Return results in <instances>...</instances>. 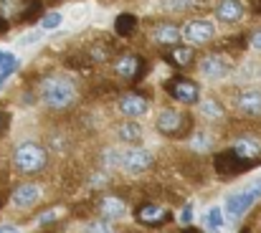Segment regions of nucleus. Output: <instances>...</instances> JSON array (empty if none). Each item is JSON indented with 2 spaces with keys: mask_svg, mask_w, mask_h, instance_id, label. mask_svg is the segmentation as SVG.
<instances>
[{
  "mask_svg": "<svg viewBox=\"0 0 261 233\" xmlns=\"http://www.w3.org/2000/svg\"><path fill=\"white\" fill-rule=\"evenodd\" d=\"M38 99L48 109H66L76 99V86L74 81L64 74H48L38 84Z\"/></svg>",
  "mask_w": 261,
  "mask_h": 233,
  "instance_id": "1",
  "label": "nucleus"
},
{
  "mask_svg": "<svg viewBox=\"0 0 261 233\" xmlns=\"http://www.w3.org/2000/svg\"><path fill=\"white\" fill-rule=\"evenodd\" d=\"M46 165H48V150L33 140H25L13 150V170L18 175H38L46 170Z\"/></svg>",
  "mask_w": 261,
  "mask_h": 233,
  "instance_id": "2",
  "label": "nucleus"
},
{
  "mask_svg": "<svg viewBox=\"0 0 261 233\" xmlns=\"http://www.w3.org/2000/svg\"><path fill=\"white\" fill-rule=\"evenodd\" d=\"M155 130L168 140H185L193 135V117L180 109H163L155 119Z\"/></svg>",
  "mask_w": 261,
  "mask_h": 233,
  "instance_id": "3",
  "label": "nucleus"
},
{
  "mask_svg": "<svg viewBox=\"0 0 261 233\" xmlns=\"http://www.w3.org/2000/svg\"><path fill=\"white\" fill-rule=\"evenodd\" d=\"M256 200H261V177L259 180H251L244 190L228 195V198H226V208H223V213L228 216V221H239L241 216H246V213L254 208Z\"/></svg>",
  "mask_w": 261,
  "mask_h": 233,
  "instance_id": "4",
  "label": "nucleus"
},
{
  "mask_svg": "<svg viewBox=\"0 0 261 233\" xmlns=\"http://www.w3.org/2000/svg\"><path fill=\"white\" fill-rule=\"evenodd\" d=\"M254 165H256V162L244 160L241 155H236L231 147H228V150H221V152L213 155V170H216V175L223 177V180H231V177H236V175L251 170Z\"/></svg>",
  "mask_w": 261,
  "mask_h": 233,
  "instance_id": "5",
  "label": "nucleus"
},
{
  "mask_svg": "<svg viewBox=\"0 0 261 233\" xmlns=\"http://www.w3.org/2000/svg\"><path fill=\"white\" fill-rule=\"evenodd\" d=\"M165 94L173 101L182 104V107H193V104L200 101V86H198V81H193V79H188V76H173L170 81H165Z\"/></svg>",
  "mask_w": 261,
  "mask_h": 233,
  "instance_id": "6",
  "label": "nucleus"
},
{
  "mask_svg": "<svg viewBox=\"0 0 261 233\" xmlns=\"http://www.w3.org/2000/svg\"><path fill=\"white\" fill-rule=\"evenodd\" d=\"M135 221L145 228H160V226H168L173 221V213H170V208H165L160 203L145 200L135 208Z\"/></svg>",
  "mask_w": 261,
  "mask_h": 233,
  "instance_id": "7",
  "label": "nucleus"
},
{
  "mask_svg": "<svg viewBox=\"0 0 261 233\" xmlns=\"http://www.w3.org/2000/svg\"><path fill=\"white\" fill-rule=\"evenodd\" d=\"M114 74L124 81H132V84H140L145 74H147V64L142 56L137 54H122L117 61H114Z\"/></svg>",
  "mask_w": 261,
  "mask_h": 233,
  "instance_id": "8",
  "label": "nucleus"
},
{
  "mask_svg": "<svg viewBox=\"0 0 261 233\" xmlns=\"http://www.w3.org/2000/svg\"><path fill=\"white\" fill-rule=\"evenodd\" d=\"M155 162V157L150 150H142V147H135V150H127L122 152V165L119 170H124L127 175H142L145 170H150Z\"/></svg>",
  "mask_w": 261,
  "mask_h": 233,
  "instance_id": "9",
  "label": "nucleus"
},
{
  "mask_svg": "<svg viewBox=\"0 0 261 233\" xmlns=\"http://www.w3.org/2000/svg\"><path fill=\"white\" fill-rule=\"evenodd\" d=\"M96 213H99V218H107V221H122V218H127L129 208H127V200H122L119 195L104 193L96 200Z\"/></svg>",
  "mask_w": 261,
  "mask_h": 233,
  "instance_id": "10",
  "label": "nucleus"
},
{
  "mask_svg": "<svg viewBox=\"0 0 261 233\" xmlns=\"http://www.w3.org/2000/svg\"><path fill=\"white\" fill-rule=\"evenodd\" d=\"M213 36H216V25H213L211 20H205V18L188 20V23H185V28H182V38H185V41H190V43H195V46L213 41Z\"/></svg>",
  "mask_w": 261,
  "mask_h": 233,
  "instance_id": "11",
  "label": "nucleus"
},
{
  "mask_svg": "<svg viewBox=\"0 0 261 233\" xmlns=\"http://www.w3.org/2000/svg\"><path fill=\"white\" fill-rule=\"evenodd\" d=\"M117 109H119V114H124L127 119H137V117L147 114L150 101H147L142 94H137V91H127V94H122V96H119Z\"/></svg>",
  "mask_w": 261,
  "mask_h": 233,
  "instance_id": "12",
  "label": "nucleus"
},
{
  "mask_svg": "<svg viewBox=\"0 0 261 233\" xmlns=\"http://www.w3.org/2000/svg\"><path fill=\"white\" fill-rule=\"evenodd\" d=\"M198 69H200V74L205 79H213L216 81V79H223L231 74V61L223 54H208V56L200 59Z\"/></svg>",
  "mask_w": 261,
  "mask_h": 233,
  "instance_id": "13",
  "label": "nucleus"
},
{
  "mask_svg": "<svg viewBox=\"0 0 261 233\" xmlns=\"http://www.w3.org/2000/svg\"><path fill=\"white\" fill-rule=\"evenodd\" d=\"M10 200H13V205H15V208L28 211V208H33V205L41 200V188H38V185H33V183H20V185H15V188H13Z\"/></svg>",
  "mask_w": 261,
  "mask_h": 233,
  "instance_id": "14",
  "label": "nucleus"
},
{
  "mask_svg": "<svg viewBox=\"0 0 261 233\" xmlns=\"http://www.w3.org/2000/svg\"><path fill=\"white\" fill-rule=\"evenodd\" d=\"M236 112L241 117H261V91L259 89H244L236 96Z\"/></svg>",
  "mask_w": 261,
  "mask_h": 233,
  "instance_id": "15",
  "label": "nucleus"
},
{
  "mask_svg": "<svg viewBox=\"0 0 261 233\" xmlns=\"http://www.w3.org/2000/svg\"><path fill=\"white\" fill-rule=\"evenodd\" d=\"M231 150H233L236 155H241L244 160L259 162V157H261V140H259V137H254V135H241V137H236V140H233Z\"/></svg>",
  "mask_w": 261,
  "mask_h": 233,
  "instance_id": "16",
  "label": "nucleus"
},
{
  "mask_svg": "<svg viewBox=\"0 0 261 233\" xmlns=\"http://www.w3.org/2000/svg\"><path fill=\"white\" fill-rule=\"evenodd\" d=\"M246 13V5L241 0H221L216 5V18L221 23H239Z\"/></svg>",
  "mask_w": 261,
  "mask_h": 233,
  "instance_id": "17",
  "label": "nucleus"
},
{
  "mask_svg": "<svg viewBox=\"0 0 261 233\" xmlns=\"http://www.w3.org/2000/svg\"><path fill=\"white\" fill-rule=\"evenodd\" d=\"M165 61L175 66V69H188V66H193V61H195V48L193 46H173L168 54H165Z\"/></svg>",
  "mask_w": 261,
  "mask_h": 233,
  "instance_id": "18",
  "label": "nucleus"
},
{
  "mask_svg": "<svg viewBox=\"0 0 261 233\" xmlns=\"http://www.w3.org/2000/svg\"><path fill=\"white\" fill-rule=\"evenodd\" d=\"M155 41L160 43V46H177L180 43V38H182V28H177L175 23H160L158 28H155Z\"/></svg>",
  "mask_w": 261,
  "mask_h": 233,
  "instance_id": "19",
  "label": "nucleus"
},
{
  "mask_svg": "<svg viewBox=\"0 0 261 233\" xmlns=\"http://www.w3.org/2000/svg\"><path fill=\"white\" fill-rule=\"evenodd\" d=\"M137 25H140V20H137L135 13H119L114 18V33L119 38H132L137 33Z\"/></svg>",
  "mask_w": 261,
  "mask_h": 233,
  "instance_id": "20",
  "label": "nucleus"
},
{
  "mask_svg": "<svg viewBox=\"0 0 261 233\" xmlns=\"http://www.w3.org/2000/svg\"><path fill=\"white\" fill-rule=\"evenodd\" d=\"M117 137H119V142H124V145H140L142 137H145V130H142L137 122H124V124H119Z\"/></svg>",
  "mask_w": 261,
  "mask_h": 233,
  "instance_id": "21",
  "label": "nucleus"
},
{
  "mask_svg": "<svg viewBox=\"0 0 261 233\" xmlns=\"http://www.w3.org/2000/svg\"><path fill=\"white\" fill-rule=\"evenodd\" d=\"M213 145H216V142H213V135H211V132H193L190 140H188V147H190V152H195V155L211 152Z\"/></svg>",
  "mask_w": 261,
  "mask_h": 233,
  "instance_id": "22",
  "label": "nucleus"
},
{
  "mask_svg": "<svg viewBox=\"0 0 261 233\" xmlns=\"http://www.w3.org/2000/svg\"><path fill=\"white\" fill-rule=\"evenodd\" d=\"M198 104H200V114H203L205 119H223V117H226V107H223L218 99H213V96H205V99H200Z\"/></svg>",
  "mask_w": 261,
  "mask_h": 233,
  "instance_id": "23",
  "label": "nucleus"
},
{
  "mask_svg": "<svg viewBox=\"0 0 261 233\" xmlns=\"http://www.w3.org/2000/svg\"><path fill=\"white\" fill-rule=\"evenodd\" d=\"M18 69H20V61H18L10 51H0V81L5 84Z\"/></svg>",
  "mask_w": 261,
  "mask_h": 233,
  "instance_id": "24",
  "label": "nucleus"
},
{
  "mask_svg": "<svg viewBox=\"0 0 261 233\" xmlns=\"http://www.w3.org/2000/svg\"><path fill=\"white\" fill-rule=\"evenodd\" d=\"M43 18V3L41 0H31L25 5V10H20V20L23 23H33V20H41Z\"/></svg>",
  "mask_w": 261,
  "mask_h": 233,
  "instance_id": "25",
  "label": "nucleus"
},
{
  "mask_svg": "<svg viewBox=\"0 0 261 233\" xmlns=\"http://www.w3.org/2000/svg\"><path fill=\"white\" fill-rule=\"evenodd\" d=\"M87 56H89V61L101 64V61H107V59L112 56V46H109V43H94V46H89Z\"/></svg>",
  "mask_w": 261,
  "mask_h": 233,
  "instance_id": "26",
  "label": "nucleus"
},
{
  "mask_svg": "<svg viewBox=\"0 0 261 233\" xmlns=\"http://www.w3.org/2000/svg\"><path fill=\"white\" fill-rule=\"evenodd\" d=\"M84 233H117V231H114L112 221H107V218H94V221H89L87 226H84Z\"/></svg>",
  "mask_w": 261,
  "mask_h": 233,
  "instance_id": "27",
  "label": "nucleus"
},
{
  "mask_svg": "<svg viewBox=\"0 0 261 233\" xmlns=\"http://www.w3.org/2000/svg\"><path fill=\"white\" fill-rule=\"evenodd\" d=\"M61 13H56V10H51V13H43V18L38 20V25H41V31H54V28H59L61 25Z\"/></svg>",
  "mask_w": 261,
  "mask_h": 233,
  "instance_id": "28",
  "label": "nucleus"
},
{
  "mask_svg": "<svg viewBox=\"0 0 261 233\" xmlns=\"http://www.w3.org/2000/svg\"><path fill=\"white\" fill-rule=\"evenodd\" d=\"M205 223H208V228H221V226L226 223L223 211H221V208H211V211H208V216H205Z\"/></svg>",
  "mask_w": 261,
  "mask_h": 233,
  "instance_id": "29",
  "label": "nucleus"
},
{
  "mask_svg": "<svg viewBox=\"0 0 261 233\" xmlns=\"http://www.w3.org/2000/svg\"><path fill=\"white\" fill-rule=\"evenodd\" d=\"M177 221H180L182 226H190V223H193V203H185V205H182V211H180Z\"/></svg>",
  "mask_w": 261,
  "mask_h": 233,
  "instance_id": "30",
  "label": "nucleus"
},
{
  "mask_svg": "<svg viewBox=\"0 0 261 233\" xmlns=\"http://www.w3.org/2000/svg\"><path fill=\"white\" fill-rule=\"evenodd\" d=\"M56 221H59V213H56V211H46V213L38 216V226H41V228H46V226H51V223H56Z\"/></svg>",
  "mask_w": 261,
  "mask_h": 233,
  "instance_id": "31",
  "label": "nucleus"
},
{
  "mask_svg": "<svg viewBox=\"0 0 261 233\" xmlns=\"http://www.w3.org/2000/svg\"><path fill=\"white\" fill-rule=\"evenodd\" d=\"M8 127H10V112H0V137L8 132Z\"/></svg>",
  "mask_w": 261,
  "mask_h": 233,
  "instance_id": "32",
  "label": "nucleus"
},
{
  "mask_svg": "<svg viewBox=\"0 0 261 233\" xmlns=\"http://www.w3.org/2000/svg\"><path fill=\"white\" fill-rule=\"evenodd\" d=\"M251 46H254L256 51H261V28H259V31H254V33H251Z\"/></svg>",
  "mask_w": 261,
  "mask_h": 233,
  "instance_id": "33",
  "label": "nucleus"
},
{
  "mask_svg": "<svg viewBox=\"0 0 261 233\" xmlns=\"http://www.w3.org/2000/svg\"><path fill=\"white\" fill-rule=\"evenodd\" d=\"M38 38H41V33H31V36H25V38H20V43H23V46H25V43H36Z\"/></svg>",
  "mask_w": 261,
  "mask_h": 233,
  "instance_id": "34",
  "label": "nucleus"
},
{
  "mask_svg": "<svg viewBox=\"0 0 261 233\" xmlns=\"http://www.w3.org/2000/svg\"><path fill=\"white\" fill-rule=\"evenodd\" d=\"M8 31H10V23H8V18H3V15H0V36H5Z\"/></svg>",
  "mask_w": 261,
  "mask_h": 233,
  "instance_id": "35",
  "label": "nucleus"
},
{
  "mask_svg": "<svg viewBox=\"0 0 261 233\" xmlns=\"http://www.w3.org/2000/svg\"><path fill=\"white\" fill-rule=\"evenodd\" d=\"M180 233H205V231H200V228H195V226H182Z\"/></svg>",
  "mask_w": 261,
  "mask_h": 233,
  "instance_id": "36",
  "label": "nucleus"
},
{
  "mask_svg": "<svg viewBox=\"0 0 261 233\" xmlns=\"http://www.w3.org/2000/svg\"><path fill=\"white\" fill-rule=\"evenodd\" d=\"M0 233H20L15 226H0Z\"/></svg>",
  "mask_w": 261,
  "mask_h": 233,
  "instance_id": "37",
  "label": "nucleus"
},
{
  "mask_svg": "<svg viewBox=\"0 0 261 233\" xmlns=\"http://www.w3.org/2000/svg\"><path fill=\"white\" fill-rule=\"evenodd\" d=\"M5 195H8V193H0V211H3V205H5Z\"/></svg>",
  "mask_w": 261,
  "mask_h": 233,
  "instance_id": "38",
  "label": "nucleus"
},
{
  "mask_svg": "<svg viewBox=\"0 0 261 233\" xmlns=\"http://www.w3.org/2000/svg\"><path fill=\"white\" fill-rule=\"evenodd\" d=\"M239 233H251V228H249V226H246V228H241V231Z\"/></svg>",
  "mask_w": 261,
  "mask_h": 233,
  "instance_id": "39",
  "label": "nucleus"
},
{
  "mask_svg": "<svg viewBox=\"0 0 261 233\" xmlns=\"http://www.w3.org/2000/svg\"><path fill=\"white\" fill-rule=\"evenodd\" d=\"M0 89H3V81H0Z\"/></svg>",
  "mask_w": 261,
  "mask_h": 233,
  "instance_id": "40",
  "label": "nucleus"
}]
</instances>
